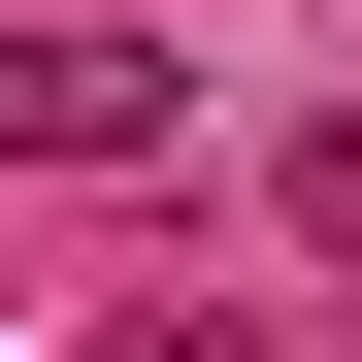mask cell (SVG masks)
I'll return each mask as SVG.
<instances>
[{
  "label": "cell",
  "mask_w": 362,
  "mask_h": 362,
  "mask_svg": "<svg viewBox=\"0 0 362 362\" xmlns=\"http://www.w3.org/2000/svg\"><path fill=\"white\" fill-rule=\"evenodd\" d=\"M165 132H198L165 33H0V165H165Z\"/></svg>",
  "instance_id": "cell-1"
},
{
  "label": "cell",
  "mask_w": 362,
  "mask_h": 362,
  "mask_svg": "<svg viewBox=\"0 0 362 362\" xmlns=\"http://www.w3.org/2000/svg\"><path fill=\"white\" fill-rule=\"evenodd\" d=\"M132 362H296V329H230V296H165V329H132Z\"/></svg>",
  "instance_id": "cell-3"
},
{
  "label": "cell",
  "mask_w": 362,
  "mask_h": 362,
  "mask_svg": "<svg viewBox=\"0 0 362 362\" xmlns=\"http://www.w3.org/2000/svg\"><path fill=\"white\" fill-rule=\"evenodd\" d=\"M264 230H296V264H362V99H329V132L264 165Z\"/></svg>",
  "instance_id": "cell-2"
}]
</instances>
